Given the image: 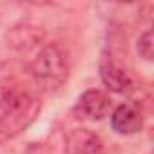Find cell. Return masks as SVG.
Segmentation results:
<instances>
[{
	"mask_svg": "<svg viewBox=\"0 0 154 154\" xmlns=\"http://www.w3.org/2000/svg\"><path fill=\"white\" fill-rule=\"evenodd\" d=\"M40 100L17 78L0 84V145L26 131L40 114Z\"/></svg>",
	"mask_w": 154,
	"mask_h": 154,
	"instance_id": "1",
	"label": "cell"
},
{
	"mask_svg": "<svg viewBox=\"0 0 154 154\" xmlns=\"http://www.w3.org/2000/svg\"><path fill=\"white\" fill-rule=\"evenodd\" d=\"M35 84L47 93L58 91L69 78V56L58 44L44 45L29 65Z\"/></svg>",
	"mask_w": 154,
	"mask_h": 154,
	"instance_id": "2",
	"label": "cell"
},
{
	"mask_svg": "<svg viewBox=\"0 0 154 154\" xmlns=\"http://www.w3.org/2000/svg\"><path fill=\"white\" fill-rule=\"evenodd\" d=\"M111 105H112V102H111L107 93H103L100 89H89L78 98L72 112L78 120L98 122L109 114Z\"/></svg>",
	"mask_w": 154,
	"mask_h": 154,
	"instance_id": "3",
	"label": "cell"
},
{
	"mask_svg": "<svg viewBox=\"0 0 154 154\" xmlns=\"http://www.w3.org/2000/svg\"><path fill=\"white\" fill-rule=\"evenodd\" d=\"M98 71H100V78H102L103 85L109 91L118 93V94H123V93L131 91V87H132L131 74L112 54H109V53L102 54Z\"/></svg>",
	"mask_w": 154,
	"mask_h": 154,
	"instance_id": "4",
	"label": "cell"
},
{
	"mask_svg": "<svg viewBox=\"0 0 154 154\" xmlns=\"http://www.w3.org/2000/svg\"><path fill=\"white\" fill-rule=\"evenodd\" d=\"M6 40H8V45L11 49L26 53V51H31V49L40 47L44 44L45 31L38 26H33V24H18L8 31Z\"/></svg>",
	"mask_w": 154,
	"mask_h": 154,
	"instance_id": "5",
	"label": "cell"
},
{
	"mask_svg": "<svg viewBox=\"0 0 154 154\" xmlns=\"http://www.w3.org/2000/svg\"><path fill=\"white\" fill-rule=\"evenodd\" d=\"M111 127L122 136H131L140 132L143 127V114L140 111V105L136 103L118 105L111 114Z\"/></svg>",
	"mask_w": 154,
	"mask_h": 154,
	"instance_id": "6",
	"label": "cell"
},
{
	"mask_svg": "<svg viewBox=\"0 0 154 154\" xmlns=\"http://www.w3.org/2000/svg\"><path fill=\"white\" fill-rule=\"evenodd\" d=\"M102 149V138L89 129H72L65 136V154H98Z\"/></svg>",
	"mask_w": 154,
	"mask_h": 154,
	"instance_id": "7",
	"label": "cell"
},
{
	"mask_svg": "<svg viewBox=\"0 0 154 154\" xmlns=\"http://www.w3.org/2000/svg\"><path fill=\"white\" fill-rule=\"evenodd\" d=\"M136 47H138V54L143 60H147V62L152 60V54H154V38H152V31L150 29H147V31H143L140 35Z\"/></svg>",
	"mask_w": 154,
	"mask_h": 154,
	"instance_id": "8",
	"label": "cell"
}]
</instances>
